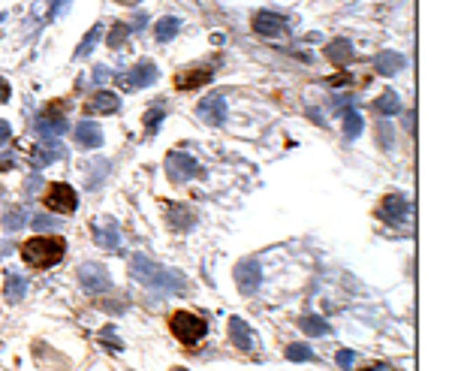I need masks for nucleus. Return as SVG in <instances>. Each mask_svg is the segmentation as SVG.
<instances>
[{
    "label": "nucleus",
    "mask_w": 452,
    "mask_h": 371,
    "mask_svg": "<svg viewBox=\"0 0 452 371\" xmlns=\"http://www.w3.org/2000/svg\"><path fill=\"white\" fill-rule=\"evenodd\" d=\"M362 130H365V121H362V115L356 112V109H347V112H344V136H347V139H356Z\"/></svg>",
    "instance_id": "obj_29"
},
{
    "label": "nucleus",
    "mask_w": 452,
    "mask_h": 371,
    "mask_svg": "<svg viewBox=\"0 0 452 371\" xmlns=\"http://www.w3.org/2000/svg\"><path fill=\"white\" fill-rule=\"evenodd\" d=\"M166 175L172 178L175 184H184V182H190V178H203L205 169L199 166L196 157H190L184 151H172L166 157Z\"/></svg>",
    "instance_id": "obj_4"
},
{
    "label": "nucleus",
    "mask_w": 452,
    "mask_h": 371,
    "mask_svg": "<svg viewBox=\"0 0 452 371\" xmlns=\"http://www.w3.org/2000/svg\"><path fill=\"white\" fill-rule=\"evenodd\" d=\"M157 79H160L157 64H151V61H139L133 69H127V73L121 76L118 82H121V88H124V91H139V88L154 85Z\"/></svg>",
    "instance_id": "obj_8"
},
{
    "label": "nucleus",
    "mask_w": 452,
    "mask_h": 371,
    "mask_svg": "<svg viewBox=\"0 0 452 371\" xmlns=\"http://www.w3.org/2000/svg\"><path fill=\"white\" fill-rule=\"evenodd\" d=\"M365 371H395V368H389V365H371V368H365Z\"/></svg>",
    "instance_id": "obj_44"
},
{
    "label": "nucleus",
    "mask_w": 452,
    "mask_h": 371,
    "mask_svg": "<svg viewBox=\"0 0 452 371\" xmlns=\"http://www.w3.org/2000/svg\"><path fill=\"white\" fill-rule=\"evenodd\" d=\"M404 55H398V52H380L377 58H374V69L380 76H395V73H401V69H404Z\"/></svg>",
    "instance_id": "obj_17"
},
{
    "label": "nucleus",
    "mask_w": 452,
    "mask_h": 371,
    "mask_svg": "<svg viewBox=\"0 0 452 371\" xmlns=\"http://www.w3.org/2000/svg\"><path fill=\"white\" fill-rule=\"evenodd\" d=\"M229 338H233V344L238 350H254L256 347L254 332H250V326L241 317H229Z\"/></svg>",
    "instance_id": "obj_16"
},
{
    "label": "nucleus",
    "mask_w": 452,
    "mask_h": 371,
    "mask_svg": "<svg viewBox=\"0 0 452 371\" xmlns=\"http://www.w3.org/2000/svg\"><path fill=\"white\" fill-rule=\"evenodd\" d=\"M25 293H27V281H25V275L6 272V278H4V296L9 299V302H22Z\"/></svg>",
    "instance_id": "obj_21"
},
{
    "label": "nucleus",
    "mask_w": 452,
    "mask_h": 371,
    "mask_svg": "<svg viewBox=\"0 0 452 371\" xmlns=\"http://www.w3.org/2000/svg\"><path fill=\"white\" fill-rule=\"evenodd\" d=\"M67 257V242L60 236H34L22 245V259L30 269H52Z\"/></svg>",
    "instance_id": "obj_2"
},
{
    "label": "nucleus",
    "mask_w": 452,
    "mask_h": 371,
    "mask_svg": "<svg viewBox=\"0 0 452 371\" xmlns=\"http://www.w3.org/2000/svg\"><path fill=\"white\" fill-rule=\"evenodd\" d=\"M36 184H39V178H36V175H30V182H27L25 187H27V190H36Z\"/></svg>",
    "instance_id": "obj_42"
},
{
    "label": "nucleus",
    "mask_w": 452,
    "mask_h": 371,
    "mask_svg": "<svg viewBox=\"0 0 452 371\" xmlns=\"http://www.w3.org/2000/svg\"><path fill=\"white\" fill-rule=\"evenodd\" d=\"M67 157V148L57 145L55 139H48V145H39L30 151V166L34 169H46L48 163H55V160H64Z\"/></svg>",
    "instance_id": "obj_13"
},
{
    "label": "nucleus",
    "mask_w": 452,
    "mask_h": 371,
    "mask_svg": "<svg viewBox=\"0 0 452 371\" xmlns=\"http://www.w3.org/2000/svg\"><path fill=\"white\" fill-rule=\"evenodd\" d=\"M284 27H287L284 15L271 13V9H259L254 15V34H259V36H280Z\"/></svg>",
    "instance_id": "obj_12"
},
{
    "label": "nucleus",
    "mask_w": 452,
    "mask_h": 371,
    "mask_svg": "<svg viewBox=\"0 0 452 371\" xmlns=\"http://www.w3.org/2000/svg\"><path fill=\"white\" fill-rule=\"evenodd\" d=\"M235 287H238V293H256L259 284H263V269H259V263L254 257H247V259H241V263L235 266Z\"/></svg>",
    "instance_id": "obj_9"
},
{
    "label": "nucleus",
    "mask_w": 452,
    "mask_h": 371,
    "mask_svg": "<svg viewBox=\"0 0 452 371\" xmlns=\"http://www.w3.org/2000/svg\"><path fill=\"white\" fill-rule=\"evenodd\" d=\"M130 34H133V31H130V25H115L112 34H109V48H121V46L127 43Z\"/></svg>",
    "instance_id": "obj_32"
},
{
    "label": "nucleus",
    "mask_w": 452,
    "mask_h": 371,
    "mask_svg": "<svg viewBox=\"0 0 452 371\" xmlns=\"http://www.w3.org/2000/svg\"><path fill=\"white\" fill-rule=\"evenodd\" d=\"M118 106H121V100H118V94H112V91H100V94H94V97L88 100V112L112 115V112H118Z\"/></svg>",
    "instance_id": "obj_20"
},
{
    "label": "nucleus",
    "mask_w": 452,
    "mask_h": 371,
    "mask_svg": "<svg viewBox=\"0 0 452 371\" xmlns=\"http://www.w3.org/2000/svg\"><path fill=\"white\" fill-rule=\"evenodd\" d=\"M145 22H148V15H145V13H139V15L133 18V27H145ZM133 27H130V31H133Z\"/></svg>",
    "instance_id": "obj_41"
},
{
    "label": "nucleus",
    "mask_w": 452,
    "mask_h": 371,
    "mask_svg": "<svg viewBox=\"0 0 452 371\" xmlns=\"http://www.w3.org/2000/svg\"><path fill=\"white\" fill-rule=\"evenodd\" d=\"M377 145L383 148V151H386V148L395 145V133H392V124H386V121H380V124H377Z\"/></svg>",
    "instance_id": "obj_33"
},
{
    "label": "nucleus",
    "mask_w": 452,
    "mask_h": 371,
    "mask_svg": "<svg viewBox=\"0 0 452 371\" xmlns=\"http://www.w3.org/2000/svg\"><path fill=\"white\" fill-rule=\"evenodd\" d=\"M48 106H52V103H48ZM64 130H67V118L60 112L55 115V109H46V112L36 115V121H34V133L39 139H57Z\"/></svg>",
    "instance_id": "obj_11"
},
{
    "label": "nucleus",
    "mask_w": 452,
    "mask_h": 371,
    "mask_svg": "<svg viewBox=\"0 0 452 371\" xmlns=\"http://www.w3.org/2000/svg\"><path fill=\"white\" fill-rule=\"evenodd\" d=\"M43 203L48 212H57V215H73L76 208H78V196H76V190L64 184V182H57L46 190V196H43Z\"/></svg>",
    "instance_id": "obj_5"
},
{
    "label": "nucleus",
    "mask_w": 452,
    "mask_h": 371,
    "mask_svg": "<svg viewBox=\"0 0 452 371\" xmlns=\"http://www.w3.org/2000/svg\"><path fill=\"white\" fill-rule=\"evenodd\" d=\"M34 227H36V229H52V227H57V220L46 217V215H36V217H34Z\"/></svg>",
    "instance_id": "obj_36"
},
{
    "label": "nucleus",
    "mask_w": 452,
    "mask_h": 371,
    "mask_svg": "<svg viewBox=\"0 0 452 371\" xmlns=\"http://www.w3.org/2000/svg\"><path fill=\"white\" fill-rule=\"evenodd\" d=\"M407 212H410V203H407V196L404 194H389V196H383V203H380V208H377V215H380V220H386V224H401V220L407 217Z\"/></svg>",
    "instance_id": "obj_10"
},
{
    "label": "nucleus",
    "mask_w": 452,
    "mask_h": 371,
    "mask_svg": "<svg viewBox=\"0 0 452 371\" xmlns=\"http://www.w3.org/2000/svg\"><path fill=\"white\" fill-rule=\"evenodd\" d=\"M374 109H377L380 115H398L401 112V97L389 88V91H383V94L374 100Z\"/></svg>",
    "instance_id": "obj_26"
},
{
    "label": "nucleus",
    "mask_w": 452,
    "mask_h": 371,
    "mask_svg": "<svg viewBox=\"0 0 452 371\" xmlns=\"http://www.w3.org/2000/svg\"><path fill=\"white\" fill-rule=\"evenodd\" d=\"M130 275H133L139 284L151 287L154 293H184L187 281L178 269H166L160 266L157 259H151L145 254H133L130 257Z\"/></svg>",
    "instance_id": "obj_1"
},
{
    "label": "nucleus",
    "mask_w": 452,
    "mask_h": 371,
    "mask_svg": "<svg viewBox=\"0 0 452 371\" xmlns=\"http://www.w3.org/2000/svg\"><path fill=\"white\" fill-rule=\"evenodd\" d=\"M106 173H109V163H106V160H97L94 169L88 173V182H85V184H88L90 190H97L100 182H106Z\"/></svg>",
    "instance_id": "obj_31"
},
{
    "label": "nucleus",
    "mask_w": 452,
    "mask_h": 371,
    "mask_svg": "<svg viewBox=\"0 0 452 371\" xmlns=\"http://www.w3.org/2000/svg\"><path fill=\"white\" fill-rule=\"evenodd\" d=\"M67 4H69V0H36L30 13H34V18L39 25H43V22H52V18L60 13L57 6H67Z\"/></svg>",
    "instance_id": "obj_23"
},
{
    "label": "nucleus",
    "mask_w": 452,
    "mask_h": 371,
    "mask_svg": "<svg viewBox=\"0 0 452 371\" xmlns=\"http://www.w3.org/2000/svg\"><path fill=\"white\" fill-rule=\"evenodd\" d=\"M94 242L103 248V250H118V245H121L118 227L112 224V220H106V224H97L94 227Z\"/></svg>",
    "instance_id": "obj_18"
},
{
    "label": "nucleus",
    "mask_w": 452,
    "mask_h": 371,
    "mask_svg": "<svg viewBox=\"0 0 452 371\" xmlns=\"http://www.w3.org/2000/svg\"><path fill=\"white\" fill-rule=\"evenodd\" d=\"M9 97H13V88H9L6 79H0V103H6Z\"/></svg>",
    "instance_id": "obj_39"
},
{
    "label": "nucleus",
    "mask_w": 452,
    "mask_h": 371,
    "mask_svg": "<svg viewBox=\"0 0 452 371\" xmlns=\"http://www.w3.org/2000/svg\"><path fill=\"white\" fill-rule=\"evenodd\" d=\"M193 227V215L184 212L181 205H175V212H172V229H190Z\"/></svg>",
    "instance_id": "obj_34"
},
{
    "label": "nucleus",
    "mask_w": 452,
    "mask_h": 371,
    "mask_svg": "<svg viewBox=\"0 0 452 371\" xmlns=\"http://www.w3.org/2000/svg\"><path fill=\"white\" fill-rule=\"evenodd\" d=\"M27 208L25 205H9L4 212V229L6 233H18L22 227H27Z\"/></svg>",
    "instance_id": "obj_24"
},
{
    "label": "nucleus",
    "mask_w": 452,
    "mask_h": 371,
    "mask_svg": "<svg viewBox=\"0 0 452 371\" xmlns=\"http://www.w3.org/2000/svg\"><path fill=\"white\" fill-rule=\"evenodd\" d=\"M115 4H124V6H139L142 0H115Z\"/></svg>",
    "instance_id": "obj_43"
},
{
    "label": "nucleus",
    "mask_w": 452,
    "mask_h": 371,
    "mask_svg": "<svg viewBox=\"0 0 452 371\" xmlns=\"http://www.w3.org/2000/svg\"><path fill=\"white\" fill-rule=\"evenodd\" d=\"M350 82H353V79H350L347 73H344V76H331V79H329V85H331V88H341V85H350Z\"/></svg>",
    "instance_id": "obj_40"
},
{
    "label": "nucleus",
    "mask_w": 452,
    "mask_h": 371,
    "mask_svg": "<svg viewBox=\"0 0 452 371\" xmlns=\"http://www.w3.org/2000/svg\"><path fill=\"white\" fill-rule=\"evenodd\" d=\"M196 118L208 127H224L226 124V97L224 94H208L199 100Z\"/></svg>",
    "instance_id": "obj_7"
},
{
    "label": "nucleus",
    "mask_w": 452,
    "mask_h": 371,
    "mask_svg": "<svg viewBox=\"0 0 452 371\" xmlns=\"http://www.w3.org/2000/svg\"><path fill=\"white\" fill-rule=\"evenodd\" d=\"M172 371H187V368H181V365H178V368H172Z\"/></svg>",
    "instance_id": "obj_45"
},
{
    "label": "nucleus",
    "mask_w": 452,
    "mask_h": 371,
    "mask_svg": "<svg viewBox=\"0 0 452 371\" xmlns=\"http://www.w3.org/2000/svg\"><path fill=\"white\" fill-rule=\"evenodd\" d=\"M100 36H103V25H94V27H90V31L85 34V39H82V43H78L76 46V61H82V58H88L90 52H94V46H97V39Z\"/></svg>",
    "instance_id": "obj_27"
},
{
    "label": "nucleus",
    "mask_w": 452,
    "mask_h": 371,
    "mask_svg": "<svg viewBox=\"0 0 452 371\" xmlns=\"http://www.w3.org/2000/svg\"><path fill=\"white\" fill-rule=\"evenodd\" d=\"M0 22H4V13H0Z\"/></svg>",
    "instance_id": "obj_46"
},
{
    "label": "nucleus",
    "mask_w": 452,
    "mask_h": 371,
    "mask_svg": "<svg viewBox=\"0 0 452 371\" xmlns=\"http://www.w3.org/2000/svg\"><path fill=\"white\" fill-rule=\"evenodd\" d=\"M78 284H82L88 293H106L112 290V278H109V269L103 263H82L76 269Z\"/></svg>",
    "instance_id": "obj_6"
},
{
    "label": "nucleus",
    "mask_w": 452,
    "mask_h": 371,
    "mask_svg": "<svg viewBox=\"0 0 452 371\" xmlns=\"http://www.w3.org/2000/svg\"><path fill=\"white\" fill-rule=\"evenodd\" d=\"M169 329H172V335H175L184 347L196 344V341H203L205 332H208L205 320L199 317V314H193V311H175V314L169 317Z\"/></svg>",
    "instance_id": "obj_3"
},
{
    "label": "nucleus",
    "mask_w": 452,
    "mask_h": 371,
    "mask_svg": "<svg viewBox=\"0 0 452 371\" xmlns=\"http://www.w3.org/2000/svg\"><path fill=\"white\" fill-rule=\"evenodd\" d=\"M287 359L289 363H310V359H314V350H310L308 344H289L287 347Z\"/></svg>",
    "instance_id": "obj_30"
},
{
    "label": "nucleus",
    "mask_w": 452,
    "mask_h": 371,
    "mask_svg": "<svg viewBox=\"0 0 452 371\" xmlns=\"http://www.w3.org/2000/svg\"><path fill=\"white\" fill-rule=\"evenodd\" d=\"M299 329H301L305 335H314V338H317V335H329V332H331V326H329L320 314H305V317L299 320Z\"/></svg>",
    "instance_id": "obj_25"
},
{
    "label": "nucleus",
    "mask_w": 452,
    "mask_h": 371,
    "mask_svg": "<svg viewBox=\"0 0 452 371\" xmlns=\"http://www.w3.org/2000/svg\"><path fill=\"white\" fill-rule=\"evenodd\" d=\"M9 136H13V127H9V121H4V118H0V145H6Z\"/></svg>",
    "instance_id": "obj_38"
},
{
    "label": "nucleus",
    "mask_w": 452,
    "mask_h": 371,
    "mask_svg": "<svg viewBox=\"0 0 452 371\" xmlns=\"http://www.w3.org/2000/svg\"><path fill=\"white\" fill-rule=\"evenodd\" d=\"M163 115H166V103H163V100H160V103H154L145 112V130H148V136L157 133V127H160V121H163Z\"/></svg>",
    "instance_id": "obj_28"
},
{
    "label": "nucleus",
    "mask_w": 452,
    "mask_h": 371,
    "mask_svg": "<svg viewBox=\"0 0 452 371\" xmlns=\"http://www.w3.org/2000/svg\"><path fill=\"white\" fill-rule=\"evenodd\" d=\"M73 139L78 148H100L103 145V127H97L94 121H78L73 130Z\"/></svg>",
    "instance_id": "obj_14"
},
{
    "label": "nucleus",
    "mask_w": 452,
    "mask_h": 371,
    "mask_svg": "<svg viewBox=\"0 0 452 371\" xmlns=\"http://www.w3.org/2000/svg\"><path fill=\"white\" fill-rule=\"evenodd\" d=\"M353 359H356L353 350H341V353H338V365L341 368H350V365H353Z\"/></svg>",
    "instance_id": "obj_37"
},
{
    "label": "nucleus",
    "mask_w": 452,
    "mask_h": 371,
    "mask_svg": "<svg viewBox=\"0 0 452 371\" xmlns=\"http://www.w3.org/2000/svg\"><path fill=\"white\" fill-rule=\"evenodd\" d=\"M178 31H181V18H175V15H163V18H160V22L154 25V39H157V43H169V39L178 36Z\"/></svg>",
    "instance_id": "obj_22"
},
{
    "label": "nucleus",
    "mask_w": 452,
    "mask_h": 371,
    "mask_svg": "<svg viewBox=\"0 0 452 371\" xmlns=\"http://www.w3.org/2000/svg\"><path fill=\"white\" fill-rule=\"evenodd\" d=\"M331 64H338V67H344V64H353L356 61V52H353V43L344 36H338V39H331V43L326 46V52H323Z\"/></svg>",
    "instance_id": "obj_15"
},
{
    "label": "nucleus",
    "mask_w": 452,
    "mask_h": 371,
    "mask_svg": "<svg viewBox=\"0 0 452 371\" xmlns=\"http://www.w3.org/2000/svg\"><path fill=\"white\" fill-rule=\"evenodd\" d=\"M211 82V69H184V73L175 76V88H181V91H193V88Z\"/></svg>",
    "instance_id": "obj_19"
},
{
    "label": "nucleus",
    "mask_w": 452,
    "mask_h": 371,
    "mask_svg": "<svg viewBox=\"0 0 452 371\" xmlns=\"http://www.w3.org/2000/svg\"><path fill=\"white\" fill-rule=\"evenodd\" d=\"M109 76H112V69H109V67H103V64H97L94 69H90V79H94L97 85H103V82H106Z\"/></svg>",
    "instance_id": "obj_35"
}]
</instances>
